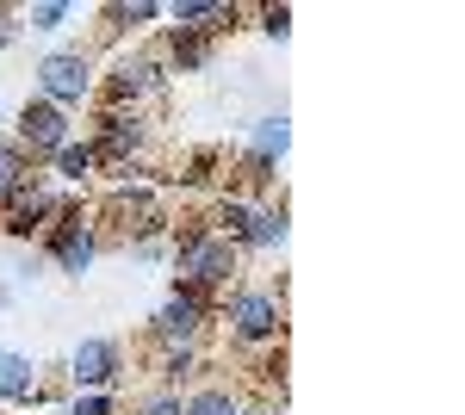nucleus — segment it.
<instances>
[{
    "label": "nucleus",
    "mask_w": 465,
    "mask_h": 415,
    "mask_svg": "<svg viewBox=\"0 0 465 415\" xmlns=\"http://www.w3.org/2000/svg\"><path fill=\"white\" fill-rule=\"evenodd\" d=\"M74 19L69 0H37V6H19V25H32V32H63Z\"/></svg>",
    "instance_id": "obj_14"
},
{
    "label": "nucleus",
    "mask_w": 465,
    "mask_h": 415,
    "mask_svg": "<svg viewBox=\"0 0 465 415\" xmlns=\"http://www.w3.org/2000/svg\"><path fill=\"white\" fill-rule=\"evenodd\" d=\"M13 131H19V149H25V155H56V149H63V143H74V124H69V112H56V105L50 100H25L19 105V118H13Z\"/></svg>",
    "instance_id": "obj_4"
},
{
    "label": "nucleus",
    "mask_w": 465,
    "mask_h": 415,
    "mask_svg": "<svg viewBox=\"0 0 465 415\" xmlns=\"http://www.w3.org/2000/svg\"><path fill=\"white\" fill-rule=\"evenodd\" d=\"M19 32H25V25H19V6H0V50H6Z\"/></svg>",
    "instance_id": "obj_21"
},
{
    "label": "nucleus",
    "mask_w": 465,
    "mask_h": 415,
    "mask_svg": "<svg viewBox=\"0 0 465 415\" xmlns=\"http://www.w3.org/2000/svg\"><path fill=\"white\" fill-rule=\"evenodd\" d=\"M162 81H168V63L155 56V50H124L118 63H112V74H106V100L112 105H137V100H149V94H162Z\"/></svg>",
    "instance_id": "obj_5"
},
{
    "label": "nucleus",
    "mask_w": 465,
    "mask_h": 415,
    "mask_svg": "<svg viewBox=\"0 0 465 415\" xmlns=\"http://www.w3.org/2000/svg\"><path fill=\"white\" fill-rule=\"evenodd\" d=\"M32 186H44V173H32V155L19 143H0V205L19 199V193H32Z\"/></svg>",
    "instance_id": "obj_10"
},
{
    "label": "nucleus",
    "mask_w": 465,
    "mask_h": 415,
    "mask_svg": "<svg viewBox=\"0 0 465 415\" xmlns=\"http://www.w3.org/2000/svg\"><path fill=\"white\" fill-rule=\"evenodd\" d=\"M149 143V124L137 118V112H124V105H112L106 118H100V143H94V155H112V162H124V173H131V155Z\"/></svg>",
    "instance_id": "obj_7"
},
{
    "label": "nucleus",
    "mask_w": 465,
    "mask_h": 415,
    "mask_svg": "<svg viewBox=\"0 0 465 415\" xmlns=\"http://www.w3.org/2000/svg\"><path fill=\"white\" fill-rule=\"evenodd\" d=\"M205 63H212V37H174V56H168L174 74H199Z\"/></svg>",
    "instance_id": "obj_16"
},
{
    "label": "nucleus",
    "mask_w": 465,
    "mask_h": 415,
    "mask_svg": "<svg viewBox=\"0 0 465 415\" xmlns=\"http://www.w3.org/2000/svg\"><path fill=\"white\" fill-rule=\"evenodd\" d=\"M106 19H118V25H155L162 6L155 0H118V6H106Z\"/></svg>",
    "instance_id": "obj_17"
},
{
    "label": "nucleus",
    "mask_w": 465,
    "mask_h": 415,
    "mask_svg": "<svg viewBox=\"0 0 465 415\" xmlns=\"http://www.w3.org/2000/svg\"><path fill=\"white\" fill-rule=\"evenodd\" d=\"M217 316L230 322V341L236 347H267L273 335H280V298L261 291V285H230Z\"/></svg>",
    "instance_id": "obj_2"
},
{
    "label": "nucleus",
    "mask_w": 465,
    "mask_h": 415,
    "mask_svg": "<svg viewBox=\"0 0 465 415\" xmlns=\"http://www.w3.org/2000/svg\"><path fill=\"white\" fill-rule=\"evenodd\" d=\"M50 168H56L63 186H87L94 168H100V155H94V143H63V149L50 155Z\"/></svg>",
    "instance_id": "obj_11"
},
{
    "label": "nucleus",
    "mask_w": 465,
    "mask_h": 415,
    "mask_svg": "<svg viewBox=\"0 0 465 415\" xmlns=\"http://www.w3.org/2000/svg\"><path fill=\"white\" fill-rule=\"evenodd\" d=\"M261 32L273 37V44H286L292 37V6H261Z\"/></svg>",
    "instance_id": "obj_19"
},
{
    "label": "nucleus",
    "mask_w": 465,
    "mask_h": 415,
    "mask_svg": "<svg viewBox=\"0 0 465 415\" xmlns=\"http://www.w3.org/2000/svg\"><path fill=\"white\" fill-rule=\"evenodd\" d=\"M143 415H186V397H180V390H155L143 403Z\"/></svg>",
    "instance_id": "obj_20"
},
{
    "label": "nucleus",
    "mask_w": 465,
    "mask_h": 415,
    "mask_svg": "<svg viewBox=\"0 0 465 415\" xmlns=\"http://www.w3.org/2000/svg\"><path fill=\"white\" fill-rule=\"evenodd\" d=\"M217 316L212 304V291H199V285H180L174 279V291L162 298V311L149 316V335L162 347H199V335H205V322Z\"/></svg>",
    "instance_id": "obj_1"
},
{
    "label": "nucleus",
    "mask_w": 465,
    "mask_h": 415,
    "mask_svg": "<svg viewBox=\"0 0 465 415\" xmlns=\"http://www.w3.org/2000/svg\"><path fill=\"white\" fill-rule=\"evenodd\" d=\"M0 403H37V360L0 353Z\"/></svg>",
    "instance_id": "obj_9"
},
{
    "label": "nucleus",
    "mask_w": 465,
    "mask_h": 415,
    "mask_svg": "<svg viewBox=\"0 0 465 415\" xmlns=\"http://www.w3.org/2000/svg\"><path fill=\"white\" fill-rule=\"evenodd\" d=\"M124 379V347L106 341V335H87V341L69 353V384L74 390H118Z\"/></svg>",
    "instance_id": "obj_6"
},
{
    "label": "nucleus",
    "mask_w": 465,
    "mask_h": 415,
    "mask_svg": "<svg viewBox=\"0 0 465 415\" xmlns=\"http://www.w3.org/2000/svg\"><path fill=\"white\" fill-rule=\"evenodd\" d=\"M32 81H37V100H50L56 112H69V105H81L87 94H94V63H87L81 50H50V56L32 69Z\"/></svg>",
    "instance_id": "obj_3"
},
{
    "label": "nucleus",
    "mask_w": 465,
    "mask_h": 415,
    "mask_svg": "<svg viewBox=\"0 0 465 415\" xmlns=\"http://www.w3.org/2000/svg\"><path fill=\"white\" fill-rule=\"evenodd\" d=\"M242 248H286V211L254 205V211H249V236H242Z\"/></svg>",
    "instance_id": "obj_12"
},
{
    "label": "nucleus",
    "mask_w": 465,
    "mask_h": 415,
    "mask_svg": "<svg viewBox=\"0 0 465 415\" xmlns=\"http://www.w3.org/2000/svg\"><path fill=\"white\" fill-rule=\"evenodd\" d=\"M186 415H242V397L230 384H205V390L186 397Z\"/></svg>",
    "instance_id": "obj_13"
},
{
    "label": "nucleus",
    "mask_w": 465,
    "mask_h": 415,
    "mask_svg": "<svg viewBox=\"0 0 465 415\" xmlns=\"http://www.w3.org/2000/svg\"><path fill=\"white\" fill-rule=\"evenodd\" d=\"M286 149H292V118L286 112H267V118H254V131H249V155L254 162H286Z\"/></svg>",
    "instance_id": "obj_8"
},
{
    "label": "nucleus",
    "mask_w": 465,
    "mask_h": 415,
    "mask_svg": "<svg viewBox=\"0 0 465 415\" xmlns=\"http://www.w3.org/2000/svg\"><path fill=\"white\" fill-rule=\"evenodd\" d=\"M69 415H118V397L112 390H74Z\"/></svg>",
    "instance_id": "obj_18"
},
{
    "label": "nucleus",
    "mask_w": 465,
    "mask_h": 415,
    "mask_svg": "<svg viewBox=\"0 0 465 415\" xmlns=\"http://www.w3.org/2000/svg\"><path fill=\"white\" fill-rule=\"evenodd\" d=\"M0 143H6V112H0Z\"/></svg>",
    "instance_id": "obj_23"
},
{
    "label": "nucleus",
    "mask_w": 465,
    "mask_h": 415,
    "mask_svg": "<svg viewBox=\"0 0 465 415\" xmlns=\"http://www.w3.org/2000/svg\"><path fill=\"white\" fill-rule=\"evenodd\" d=\"M193 372H199V347H162V390H180Z\"/></svg>",
    "instance_id": "obj_15"
},
{
    "label": "nucleus",
    "mask_w": 465,
    "mask_h": 415,
    "mask_svg": "<svg viewBox=\"0 0 465 415\" xmlns=\"http://www.w3.org/2000/svg\"><path fill=\"white\" fill-rule=\"evenodd\" d=\"M13 298H19V291H13V285H6V279H0V311H6V304H13Z\"/></svg>",
    "instance_id": "obj_22"
}]
</instances>
